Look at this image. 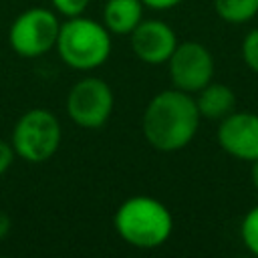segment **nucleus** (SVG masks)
Instances as JSON below:
<instances>
[{
    "label": "nucleus",
    "mask_w": 258,
    "mask_h": 258,
    "mask_svg": "<svg viewBox=\"0 0 258 258\" xmlns=\"http://www.w3.org/2000/svg\"><path fill=\"white\" fill-rule=\"evenodd\" d=\"M200 119L194 95L173 87L151 97L141 117V131L153 149L173 153L191 143Z\"/></svg>",
    "instance_id": "1"
},
{
    "label": "nucleus",
    "mask_w": 258,
    "mask_h": 258,
    "mask_svg": "<svg viewBox=\"0 0 258 258\" xmlns=\"http://www.w3.org/2000/svg\"><path fill=\"white\" fill-rule=\"evenodd\" d=\"M113 226L125 244L139 250H153L169 240L173 218L163 202L151 196H131L115 210Z\"/></svg>",
    "instance_id": "2"
},
{
    "label": "nucleus",
    "mask_w": 258,
    "mask_h": 258,
    "mask_svg": "<svg viewBox=\"0 0 258 258\" xmlns=\"http://www.w3.org/2000/svg\"><path fill=\"white\" fill-rule=\"evenodd\" d=\"M111 36L103 22L81 14L60 22L54 48L67 67L75 71H95L111 56Z\"/></svg>",
    "instance_id": "3"
},
{
    "label": "nucleus",
    "mask_w": 258,
    "mask_h": 258,
    "mask_svg": "<svg viewBox=\"0 0 258 258\" xmlns=\"http://www.w3.org/2000/svg\"><path fill=\"white\" fill-rule=\"evenodd\" d=\"M62 141V129L56 115L44 107L24 111L14 123L10 143L16 157L28 163L48 161Z\"/></svg>",
    "instance_id": "4"
},
{
    "label": "nucleus",
    "mask_w": 258,
    "mask_h": 258,
    "mask_svg": "<svg viewBox=\"0 0 258 258\" xmlns=\"http://www.w3.org/2000/svg\"><path fill=\"white\" fill-rule=\"evenodd\" d=\"M60 20L54 10L34 6L20 12L8 28V44L22 58H38L54 48Z\"/></svg>",
    "instance_id": "5"
},
{
    "label": "nucleus",
    "mask_w": 258,
    "mask_h": 258,
    "mask_svg": "<svg viewBox=\"0 0 258 258\" xmlns=\"http://www.w3.org/2000/svg\"><path fill=\"white\" fill-rule=\"evenodd\" d=\"M115 107L113 89L99 77H85L77 81L67 95V115L83 129L103 127Z\"/></svg>",
    "instance_id": "6"
},
{
    "label": "nucleus",
    "mask_w": 258,
    "mask_h": 258,
    "mask_svg": "<svg viewBox=\"0 0 258 258\" xmlns=\"http://www.w3.org/2000/svg\"><path fill=\"white\" fill-rule=\"evenodd\" d=\"M167 69L171 85L194 95L214 79V56L202 42H177L167 58Z\"/></svg>",
    "instance_id": "7"
},
{
    "label": "nucleus",
    "mask_w": 258,
    "mask_h": 258,
    "mask_svg": "<svg viewBox=\"0 0 258 258\" xmlns=\"http://www.w3.org/2000/svg\"><path fill=\"white\" fill-rule=\"evenodd\" d=\"M218 143L236 159H258V115L250 111H232L220 121Z\"/></svg>",
    "instance_id": "8"
},
{
    "label": "nucleus",
    "mask_w": 258,
    "mask_h": 258,
    "mask_svg": "<svg viewBox=\"0 0 258 258\" xmlns=\"http://www.w3.org/2000/svg\"><path fill=\"white\" fill-rule=\"evenodd\" d=\"M129 40L135 56L145 64L167 62L173 48L177 46V36L173 28L157 18H143L129 34Z\"/></svg>",
    "instance_id": "9"
},
{
    "label": "nucleus",
    "mask_w": 258,
    "mask_h": 258,
    "mask_svg": "<svg viewBox=\"0 0 258 258\" xmlns=\"http://www.w3.org/2000/svg\"><path fill=\"white\" fill-rule=\"evenodd\" d=\"M143 10L141 0H105L103 24L115 36H129L143 20Z\"/></svg>",
    "instance_id": "10"
},
{
    "label": "nucleus",
    "mask_w": 258,
    "mask_h": 258,
    "mask_svg": "<svg viewBox=\"0 0 258 258\" xmlns=\"http://www.w3.org/2000/svg\"><path fill=\"white\" fill-rule=\"evenodd\" d=\"M194 99H196L200 117L212 119V121H222L236 107V95H234V91L228 85L214 83V81H210L206 87H202L196 93Z\"/></svg>",
    "instance_id": "11"
},
{
    "label": "nucleus",
    "mask_w": 258,
    "mask_h": 258,
    "mask_svg": "<svg viewBox=\"0 0 258 258\" xmlns=\"http://www.w3.org/2000/svg\"><path fill=\"white\" fill-rule=\"evenodd\" d=\"M218 16L230 24H244L258 14V0H214Z\"/></svg>",
    "instance_id": "12"
},
{
    "label": "nucleus",
    "mask_w": 258,
    "mask_h": 258,
    "mask_svg": "<svg viewBox=\"0 0 258 258\" xmlns=\"http://www.w3.org/2000/svg\"><path fill=\"white\" fill-rule=\"evenodd\" d=\"M240 236L244 246L258 256V206H254L240 224Z\"/></svg>",
    "instance_id": "13"
},
{
    "label": "nucleus",
    "mask_w": 258,
    "mask_h": 258,
    "mask_svg": "<svg viewBox=\"0 0 258 258\" xmlns=\"http://www.w3.org/2000/svg\"><path fill=\"white\" fill-rule=\"evenodd\" d=\"M242 58L246 67L258 73V28H252L242 40Z\"/></svg>",
    "instance_id": "14"
},
{
    "label": "nucleus",
    "mask_w": 258,
    "mask_h": 258,
    "mask_svg": "<svg viewBox=\"0 0 258 258\" xmlns=\"http://www.w3.org/2000/svg\"><path fill=\"white\" fill-rule=\"evenodd\" d=\"M89 2L91 0H50L54 12L60 14V16H64V18H73V16L85 14Z\"/></svg>",
    "instance_id": "15"
},
{
    "label": "nucleus",
    "mask_w": 258,
    "mask_h": 258,
    "mask_svg": "<svg viewBox=\"0 0 258 258\" xmlns=\"http://www.w3.org/2000/svg\"><path fill=\"white\" fill-rule=\"evenodd\" d=\"M14 157H16V153H14L12 143H10V141L0 139V175H2V173H6V171L10 169V165H12Z\"/></svg>",
    "instance_id": "16"
},
{
    "label": "nucleus",
    "mask_w": 258,
    "mask_h": 258,
    "mask_svg": "<svg viewBox=\"0 0 258 258\" xmlns=\"http://www.w3.org/2000/svg\"><path fill=\"white\" fill-rule=\"evenodd\" d=\"M141 2L145 8H151V10H169L181 4L183 0H141Z\"/></svg>",
    "instance_id": "17"
},
{
    "label": "nucleus",
    "mask_w": 258,
    "mask_h": 258,
    "mask_svg": "<svg viewBox=\"0 0 258 258\" xmlns=\"http://www.w3.org/2000/svg\"><path fill=\"white\" fill-rule=\"evenodd\" d=\"M8 232H10V218L0 210V240L6 238Z\"/></svg>",
    "instance_id": "18"
},
{
    "label": "nucleus",
    "mask_w": 258,
    "mask_h": 258,
    "mask_svg": "<svg viewBox=\"0 0 258 258\" xmlns=\"http://www.w3.org/2000/svg\"><path fill=\"white\" fill-rule=\"evenodd\" d=\"M250 179H252V185L258 189V159L252 161V169H250Z\"/></svg>",
    "instance_id": "19"
}]
</instances>
